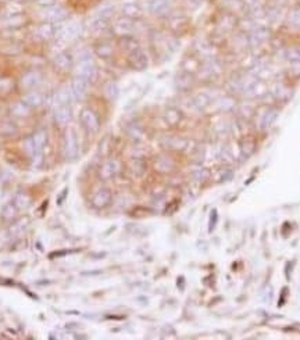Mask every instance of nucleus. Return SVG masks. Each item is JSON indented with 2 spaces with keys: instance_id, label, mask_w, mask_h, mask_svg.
<instances>
[{
  "instance_id": "6ab92c4d",
  "label": "nucleus",
  "mask_w": 300,
  "mask_h": 340,
  "mask_svg": "<svg viewBox=\"0 0 300 340\" xmlns=\"http://www.w3.org/2000/svg\"><path fill=\"white\" fill-rule=\"evenodd\" d=\"M54 34H56V26H54V24L48 22V21L40 22L35 30V35L39 40H50V39L54 38Z\"/></svg>"
},
{
  "instance_id": "2f4dec72",
  "label": "nucleus",
  "mask_w": 300,
  "mask_h": 340,
  "mask_svg": "<svg viewBox=\"0 0 300 340\" xmlns=\"http://www.w3.org/2000/svg\"><path fill=\"white\" fill-rule=\"evenodd\" d=\"M30 226V218L28 216H21L16 222L10 225L8 228V234L12 236H18L24 232L25 229Z\"/></svg>"
},
{
  "instance_id": "cd10ccee",
  "label": "nucleus",
  "mask_w": 300,
  "mask_h": 340,
  "mask_svg": "<svg viewBox=\"0 0 300 340\" xmlns=\"http://www.w3.org/2000/svg\"><path fill=\"white\" fill-rule=\"evenodd\" d=\"M94 54L100 58H112L114 56V46L110 40H100L94 46Z\"/></svg>"
},
{
  "instance_id": "f704fd0d",
  "label": "nucleus",
  "mask_w": 300,
  "mask_h": 340,
  "mask_svg": "<svg viewBox=\"0 0 300 340\" xmlns=\"http://www.w3.org/2000/svg\"><path fill=\"white\" fill-rule=\"evenodd\" d=\"M17 212H18V208L17 206L12 203H7L3 208H2V220L4 222H12L16 218H17Z\"/></svg>"
},
{
  "instance_id": "7ed1b4c3",
  "label": "nucleus",
  "mask_w": 300,
  "mask_h": 340,
  "mask_svg": "<svg viewBox=\"0 0 300 340\" xmlns=\"http://www.w3.org/2000/svg\"><path fill=\"white\" fill-rule=\"evenodd\" d=\"M280 110L275 106H266L256 112V126L257 130H267L270 126H272L276 118H278Z\"/></svg>"
},
{
  "instance_id": "de8ad7c7",
  "label": "nucleus",
  "mask_w": 300,
  "mask_h": 340,
  "mask_svg": "<svg viewBox=\"0 0 300 340\" xmlns=\"http://www.w3.org/2000/svg\"><path fill=\"white\" fill-rule=\"evenodd\" d=\"M194 2H200V0H194Z\"/></svg>"
},
{
  "instance_id": "bb28decb",
  "label": "nucleus",
  "mask_w": 300,
  "mask_h": 340,
  "mask_svg": "<svg viewBox=\"0 0 300 340\" xmlns=\"http://www.w3.org/2000/svg\"><path fill=\"white\" fill-rule=\"evenodd\" d=\"M102 92L108 102H116L120 94L118 84L116 80H106L102 86Z\"/></svg>"
},
{
  "instance_id": "c03bdc74",
  "label": "nucleus",
  "mask_w": 300,
  "mask_h": 340,
  "mask_svg": "<svg viewBox=\"0 0 300 340\" xmlns=\"http://www.w3.org/2000/svg\"><path fill=\"white\" fill-rule=\"evenodd\" d=\"M208 175H210V172L207 171L206 168H199L192 174V178L198 182H203V180H208Z\"/></svg>"
},
{
  "instance_id": "72a5a7b5",
  "label": "nucleus",
  "mask_w": 300,
  "mask_h": 340,
  "mask_svg": "<svg viewBox=\"0 0 300 340\" xmlns=\"http://www.w3.org/2000/svg\"><path fill=\"white\" fill-rule=\"evenodd\" d=\"M164 120L171 126L178 125L182 121V112L178 108H175V107H168L164 112Z\"/></svg>"
},
{
  "instance_id": "09e8293b",
  "label": "nucleus",
  "mask_w": 300,
  "mask_h": 340,
  "mask_svg": "<svg viewBox=\"0 0 300 340\" xmlns=\"http://www.w3.org/2000/svg\"><path fill=\"white\" fill-rule=\"evenodd\" d=\"M168 2H174V0H168Z\"/></svg>"
},
{
  "instance_id": "f257e3e1",
  "label": "nucleus",
  "mask_w": 300,
  "mask_h": 340,
  "mask_svg": "<svg viewBox=\"0 0 300 340\" xmlns=\"http://www.w3.org/2000/svg\"><path fill=\"white\" fill-rule=\"evenodd\" d=\"M72 70H74L75 76L85 80L88 84H94L96 78H98V67L94 64V60L92 56L78 58V62H76Z\"/></svg>"
},
{
  "instance_id": "5701e85b",
  "label": "nucleus",
  "mask_w": 300,
  "mask_h": 340,
  "mask_svg": "<svg viewBox=\"0 0 300 340\" xmlns=\"http://www.w3.org/2000/svg\"><path fill=\"white\" fill-rule=\"evenodd\" d=\"M270 94L275 100H278V102H286L292 96V89L288 86V85H285V84L280 82V84H275L274 86L271 88Z\"/></svg>"
},
{
  "instance_id": "473e14b6",
  "label": "nucleus",
  "mask_w": 300,
  "mask_h": 340,
  "mask_svg": "<svg viewBox=\"0 0 300 340\" xmlns=\"http://www.w3.org/2000/svg\"><path fill=\"white\" fill-rule=\"evenodd\" d=\"M32 139H34V143L36 146L38 152L42 153V150L46 148V144L49 142V134L46 130H38L34 135H32Z\"/></svg>"
},
{
  "instance_id": "ddd939ff",
  "label": "nucleus",
  "mask_w": 300,
  "mask_h": 340,
  "mask_svg": "<svg viewBox=\"0 0 300 340\" xmlns=\"http://www.w3.org/2000/svg\"><path fill=\"white\" fill-rule=\"evenodd\" d=\"M148 10L153 16H157V17L168 16L171 10H172V2H168V0H149L148 2Z\"/></svg>"
},
{
  "instance_id": "a18cd8bd",
  "label": "nucleus",
  "mask_w": 300,
  "mask_h": 340,
  "mask_svg": "<svg viewBox=\"0 0 300 340\" xmlns=\"http://www.w3.org/2000/svg\"><path fill=\"white\" fill-rule=\"evenodd\" d=\"M289 22L294 26H299L300 28V6L294 8L292 12H289Z\"/></svg>"
},
{
  "instance_id": "4c0bfd02",
  "label": "nucleus",
  "mask_w": 300,
  "mask_h": 340,
  "mask_svg": "<svg viewBox=\"0 0 300 340\" xmlns=\"http://www.w3.org/2000/svg\"><path fill=\"white\" fill-rule=\"evenodd\" d=\"M18 128L12 121H2L0 122V135L2 136H14L17 135Z\"/></svg>"
},
{
  "instance_id": "dca6fc26",
  "label": "nucleus",
  "mask_w": 300,
  "mask_h": 340,
  "mask_svg": "<svg viewBox=\"0 0 300 340\" xmlns=\"http://www.w3.org/2000/svg\"><path fill=\"white\" fill-rule=\"evenodd\" d=\"M8 112H10V116H12V117L17 118V120H25V118L31 117L32 108L21 100V102L12 103V104L8 107Z\"/></svg>"
},
{
  "instance_id": "aec40b11",
  "label": "nucleus",
  "mask_w": 300,
  "mask_h": 340,
  "mask_svg": "<svg viewBox=\"0 0 300 340\" xmlns=\"http://www.w3.org/2000/svg\"><path fill=\"white\" fill-rule=\"evenodd\" d=\"M175 168L174 160L170 157V156L160 154L157 156L156 160H154V170L162 174H168L172 172Z\"/></svg>"
},
{
  "instance_id": "f3484780",
  "label": "nucleus",
  "mask_w": 300,
  "mask_h": 340,
  "mask_svg": "<svg viewBox=\"0 0 300 340\" xmlns=\"http://www.w3.org/2000/svg\"><path fill=\"white\" fill-rule=\"evenodd\" d=\"M53 118H54L57 125L68 126V124L71 122V118H72V112H71L70 106H58V107H56L54 112H53Z\"/></svg>"
},
{
  "instance_id": "37998d69",
  "label": "nucleus",
  "mask_w": 300,
  "mask_h": 340,
  "mask_svg": "<svg viewBox=\"0 0 300 340\" xmlns=\"http://www.w3.org/2000/svg\"><path fill=\"white\" fill-rule=\"evenodd\" d=\"M285 57L288 62H300V49L298 48H288L285 50Z\"/></svg>"
},
{
  "instance_id": "a19ab883",
  "label": "nucleus",
  "mask_w": 300,
  "mask_h": 340,
  "mask_svg": "<svg viewBox=\"0 0 300 340\" xmlns=\"http://www.w3.org/2000/svg\"><path fill=\"white\" fill-rule=\"evenodd\" d=\"M24 150H25V153H26V156H28V157H31V158H35L38 154H40V153L38 152L35 143H34L32 136H28V138L24 140Z\"/></svg>"
},
{
  "instance_id": "393cba45",
  "label": "nucleus",
  "mask_w": 300,
  "mask_h": 340,
  "mask_svg": "<svg viewBox=\"0 0 300 340\" xmlns=\"http://www.w3.org/2000/svg\"><path fill=\"white\" fill-rule=\"evenodd\" d=\"M110 202H112V192H110V189H106V188L94 193V198H92V204L96 208H104L110 204Z\"/></svg>"
},
{
  "instance_id": "49530a36",
  "label": "nucleus",
  "mask_w": 300,
  "mask_h": 340,
  "mask_svg": "<svg viewBox=\"0 0 300 340\" xmlns=\"http://www.w3.org/2000/svg\"><path fill=\"white\" fill-rule=\"evenodd\" d=\"M0 2H2V3H4V2H7V0H0Z\"/></svg>"
},
{
  "instance_id": "4468645a",
  "label": "nucleus",
  "mask_w": 300,
  "mask_h": 340,
  "mask_svg": "<svg viewBox=\"0 0 300 340\" xmlns=\"http://www.w3.org/2000/svg\"><path fill=\"white\" fill-rule=\"evenodd\" d=\"M88 85L89 84L85 80L74 76V80H71V84H70V90H71V94H72V100L82 102L85 99L88 93Z\"/></svg>"
},
{
  "instance_id": "c9c22d12",
  "label": "nucleus",
  "mask_w": 300,
  "mask_h": 340,
  "mask_svg": "<svg viewBox=\"0 0 300 340\" xmlns=\"http://www.w3.org/2000/svg\"><path fill=\"white\" fill-rule=\"evenodd\" d=\"M222 4L226 8V12H231V14L246 12L242 0H222Z\"/></svg>"
},
{
  "instance_id": "1a4fd4ad",
  "label": "nucleus",
  "mask_w": 300,
  "mask_h": 340,
  "mask_svg": "<svg viewBox=\"0 0 300 340\" xmlns=\"http://www.w3.org/2000/svg\"><path fill=\"white\" fill-rule=\"evenodd\" d=\"M270 39V30L266 25H257L256 28H253L248 35V44L250 48L256 49L260 48Z\"/></svg>"
},
{
  "instance_id": "e433bc0d",
  "label": "nucleus",
  "mask_w": 300,
  "mask_h": 340,
  "mask_svg": "<svg viewBox=\"0 0 300 340\" xmlns=\"http://www.w3.org/2000/svg\"><path fill=\"white\" fill-rule=\"evenodd\" d=\"M118 39H120V44H121V48H122L124 50H126L128 53H131V52H134V50H136L140 48V46H139V42L135 39L134 35H131V36L118 38Z\"/></svg>"
},
{
  "instance_id": "4be33fe9",
  "label": "nucleus",
  "mask_w": 300,
  "mask_h": 340,
  "mask_svg": "<svg viewBox=\"0 0 300 340\" xmlns=\"http://www.w3.org/2000/svg\"><path fill=\"white\" fill-rule=\"evenodd\" d=\"M17 88H18V84L14 78L8 76V75H2L0 76V98L10 96Z\"/></svg>"
},
{
  "instance_id": "412c9836",
  "label": "nucleus",
  "mask_w": 300,
  "mask_h": 340,
  "mask_svg": "<svg viewBox=\"0 0 300 340\" xmlns=\"http://www.w3.org/2000/svg\"><path fill=\"white\" fill-rule=\"evenodd\" d=\"M2 22H3V26L7 28V30H18V28L24 26L28 22V18H26V16H25L24 12H20V14L4 17Z\"/></svg>"
},
{
  "instance_id": "39448f33",
  "label": "nucleus",
  "mask_w": 300,
  "mask_h": 340,
  "mask_svg": "<svg viewBox=\"0 0 300 340\" xmlns=\"http://www.w3.org/2000/svg\"><path fill=\"white\" fill-rule=\"evenodd\" d=\"M80 121H81L84 130L89 132V134H98L100 130V120L99 116L96 114L94 110H92L90 107H85L80 114Z\"/></svg>"
},
{
  "instance_id": "c756f323",
  "label": "nucleus",
  "mask_w": 300,
  "mask_h": 340,
  "mask_svg": "<svg viewBox=\"0 0 300 340\" xmlns=\"http://www.w3.org/2000/svg\"><path fill=\"white\" fill-rule=\"evenodd\" d=\"M146 170H148V164H146V161H144V158H140V157H134V158L130 161V171H131L134 176H136V178L144 176V174H146Z\"/></svg>"
},
{
  "instance_id": "20e7f679",
  "label": "nucleus",
  "mask_w": 300,
  "mask_h": 340,
  "mask_svg": "<svg viewBox=\"0 0 300 340\" xmlns=\"http://www.w3.org/2000/svg\"><path fill=\"white\" fill-rule=\"evenodd\" d=\"M82 34V25L80 22H64L56 28V38L58 42H70L74 40Z\"/></svg>"
},
{
  "instance_id": "423d86ee",
  "label": "nucleus",
  "mask_w": 300,
  "mask_h": 340,
  "mask_svg": "<svg viewBox=\"0 0 300 340\" xmlns=\"http://www.w3.org/2000/svg\"><path fill=\"white\" fill-rule=\"evenodd\" d=\"M42 72L38 71V70H28L25 71L24 74L20 76L18 80V88L22 90V92H30V90H34L35 88L42 82Z\"/></svg>"
},
{
  "instance_id": "2eb2a0df",
  "label": "nucleus",
  "mask_w": 300,
  "mask_h": 340,
  "mask_svg": "<svg viewBox=\"0 0 300 340\" xmlns=\"http://www.w3.org/2000/svg\"><path fill=\"white\" fill-rule=\"evenodd\" d=\"M72 102V94L70 90V86H62L57 89L54 94L52 96V104H54V108L58 106H70Z\"/></svg>"
},
{
  "instance_id": "b1692460",
  "label": "nucleus",
  "mask_w": 300,
  "mask_h": 340,
  "mask_svg": "<svg viewBox=\"0 0 300 340\" xmlns=\"http://www.w3.org/2000/svg\"><path fill=\"white\" fill-rule=\"evenodd\" d=\"M108 26H110V21L102 18V17L96 16V14L86 22L88 31L92 32V34H102L103 31H106Z\"/></svg>"
},
{
  "instance_id": "a211bd4d",
  "label": "nucleus",
  "mask_w": 300,
  "mask_h": 340,
  "mask_svg": "<svg viewBox=\"0 0 300 340\" xmlns=\"http://www.w3.org/2000/svg\"><path fill=\"white\" fill-rule=\"evenodd\" d=\"M53 64L62 72H68L74 68V62H72L71 56H68L64 52H60V53H57L56 56L53 57Z\"/></svg>"
},
{
  "instance_id": "6e6552de",
  "label": "nucleus",
  "mask_w": 300,
  "mask_h": 340,
  "mask_svg": "<svg viewBox=\"0 0 300 340\" xmlns=\"http://www.w3.org/2000/svg\"><path fill=\"white\" fill-rule=\"evenodd\" d=\"M135 21L126 17H120L114 21V24H112V34L117 38H124V36H131L135 32Z\"/></svg>"
},
{
  "instance_id": "0eeeda50",
  "label": "nucleus",
  "mask_w": 300,
  "mask_h": 340,
  "mask_svg": "<svg viewBox=\"0 0 300 340\" xmlns=\"http://www.w3.org/2000/svg\"><path fill=\"white\" fill-rule=\"evenodd\" d=\"M40 16H44V21L52 22V24H58L68 18V10L58 4H53L49 7H42Z\"/></svg>"
},
{
  "instance_id": "a878e982",
  "label": "nucleus",
  "mask_w": 300,
  "mask_h": 340,
  "mask_svg": "<svg viewBox=\"0 0 300 340\" xmlns=\"http://www.w3.org/2000/svg\"><path fill=\"white\" fill-rule=\"evenodd\" d=\"M188 139L186 138H182V136H168L162 144L166 146L170 150H174V152H182L188 148Z\"/></svg>"
},
{
  "instance_id": "9d476101",
  "label": "nucleus",
  "mask_w": 300,
  "mask_h": 340,
  "mask_svg": "<svg viewBox=\"0 0 300 340\" xmlns=\"http://www.w3.org/2000/svg\"><path fill=\"white\" fill-rule=\"evenodd\" d=\"M128 64L135 71H144L149 67V57L139 48V49L128 53Z\"/></svg>"
},
{
  "instance_id": "f8f14e48",
  "label": "nucleus",
  "mask_w": 300,
  "mask_h": 340,
  "mask_svg": "<svg viewBox=\"0 0 300 340\" xmlns=\"http://www.w3.org/2000/svg\"><path fill=\"white\" fill-rule=\"evenodd\" d=\"M121 170V162L117 158H107L99 168V176L102 180H112Z\"/></svg>"
},
{
  "instance_id": "f03ea898",
  "label": "nucleus",
  "mask_w": 300,
  "mask_h": 340,
  "mask_svg": "<svg viewBox=\"0 0 300 340\" xmlns=\"http://www.w3.org/2000/svg\"><path fill=\"white\" fill-rule=\"evenodd\" d=\"M62 148L67 158L74 160L78 157L80 153V142H78V135L76 130L72 126H66L64 136H62Z\"/></svg>"
},
{
  "instance_id": "58836bf2",
  "label": "nucleus",
  "mask_w": 300,
  "mask_h": 340,
  "mask_svg": "<svg viewBox=\"0 0 300 340\" xmlns=\"http://www.w3.org/2000/svg\"><path fill=\"white\" fill-rule=\"evenodd\" d=\"M14 204L17 206L18 210H26L30 207V204H31V196L28 193L20 192L14 198Z\"/></svg>"
},
{
  "instance_id": "79ce46f5",
  "label": "nucleus",
  "mask_w": 300,
  "mask_h": 340,
  "mask_svg": "<svg viewBox=\"0 0 300 340\" xmlns=\"http://www.w3.org/2000/svg\"><path fill=\"white\" fill-rule=\"evenodd\" d=\"M288 74L290 78H294V80L300 78V62H289Z\"/></svg>"
},
{
  "instance_id": "7c9ffc66",
  "label": "nucleus",
  "mask_w": 300,
  "mask_h": 340,
  "mask_svg": "<svg viewBox=\"0 0 300 340\" xmlns=\"http://www.w3.org/2000/svg\"><path fill=\"white\" fill-rule=\"evenodd\" d=\"M175 85L180 90H189L190 88L194 86V76L190 72L182 71L181 74L176 76L175 80Z\"/></svg>"
},
{
  "instance_id": "c85d7f7f",
  "label": "nucleus",
  "mask_w": 300,
  "mask_h": 340,
  "mask_svg": "<svg viewBox=\"0 0 300 340\" xmlns=\"http://www.w3.org/2000/svg\"><path fill=\"white\" fill-rule=\"evenodd\" d=\"M22 102L26 103L31 108H36L39 106H42L44 103V93L38 92V90H30V92H25L24 98H22Z\"/></svg>"
},
{
  "instance_id": "ea45409f",
  "label": "nucleus",
  "mask_w": 300,
  "mask_h": 340,
  "mask_svg": "<svg viewBox=\"0 0 300 340\" xmlns=\"http://www.w3.org/2000/svg\"><path fill=\"white\" fill-rule=\"evenodd\" d=\"M126 134H128V136L131 138L132 140H135V142L142 140V138H144V130L136 124L130 125V126L126 128Z\"/></svg>"
},
{
  "instance_id": "9b49d317",
  "label": "nucleus",
  "mask_w": 300,
  "mask_h": 340,
  "mask_svg": "<svg viewBox=\"0 0 300 340\" xmlns=\"http://www.w3.org/2000/svg\"><path fill=\"white\" fill-rule=\"evenodd\" d=\"M120 12H121L122 17H126V18H131L134 21H136V20L144 17V7H142L140 3L130 0V2H124L120 6Z\"/></svg>"
}]
</instances>
